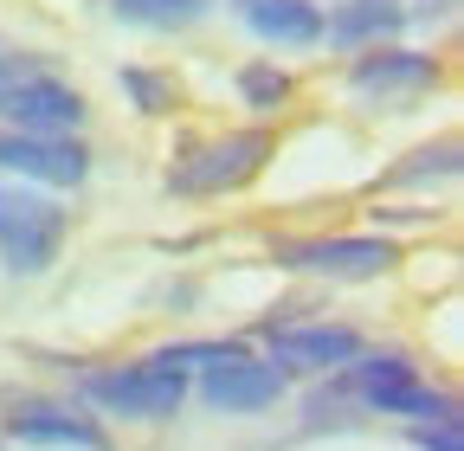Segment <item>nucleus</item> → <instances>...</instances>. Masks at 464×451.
<instances>
[{
    "label": "nucleus",
    "mask_w": 464,
    "mask_h": 451,
    "mask_svg": "<svg viewBox=\"0 0 464 451\" xmlns=\"http://www.w3.org/2000/svg\"><path fill=\"white\" fill-rule=\"evenodd\" d=\"M0 168L33 187H78L91 175V155L72 136H20V130H0Z\"/></svg>",
    "instance_id": "obj_8"
},
{
    "label": "nucleus",
    "mask_w": 464,
    "mask_h": 451,
    "mask_svg": "<svg viewBox=\"0 0 464 451\" xmlns=\"http://www.w3.org/2000/svg\"><path fill=\"white\" fill-rule=\"evenodd\" d=\"M239 14L265 45H316L323 39V7L316 0H232Z\"/></svg>",
    "instance_id": "obj_11"
},
{
    "label": "nucleus",
    "mask_w": 464,
    "mask_h": 451,
    "mask_svg": "<svg viewBox=\"0 0 464 451\" xmlns=\"http://www.w3.org/2000/svg\"><path fill=\"white\" fill-rule=\"evenodd\" d=\"M329 393L348 407H362V413H400V419H432V413L451 407L406 355H355L348 368H335Z\"/></svg>",
    "instance_id": "obj_1"
},
{
    "label": "nucleus",
    "mask_w": 464,
    "mask_h": 451,
    "mask_svg": "<svg viewBox=\"0 0 464 451\" xmlns=\"http://www.w3.org/2000/svg\"><path fill=\"white\" fill-rule=\"evenodd\" d=\"M348 84L355 97H381V103H406L439 84V59L426 52H400V45H368L355 65H348Z\"/></svg>",
    "instance_id": "obj_9"
},
{
    "label": "nucleus",
    "mask_w": 464,
    "mask_h": 451,
    "mask_svg": "<svg viewBox=\"0 0 464 451\" xmlns=\"http://www.w3.org/2000/svg\"><path fill=\"white\" fill-rule=\"evenodd\" d=\"M7 432H14L20 445H52V451H110V438H103L97 419H84V413H72V407H52V400L14 407V413H7Z\"/></svg>",
    "instance_id": "obj_10"
},
{
    "label": "nucleus",
    "mask_w": 464,
    "mask_h": 451,
    "mask_svg": "<svg viewBox=\"0 0 464 451\" xmlns=\"http://www.w3.org/2000/svg\"><path fill=\"white\" fill-rule=\"evenodd\" d=\"M265 161H271V136L265 130H232V136L194 142L181 161L168 168V194H188V200L232 194V187H246Z\"/></svg>",
    "instance_id": "obj_3"
},
{
    "label": "nucleus",
    "mask_w": 464,
    "mask_h": 451,
    "mask_svg": "<svg viewBox=\"0 0 464 451\" xmlns=\"http://www.w3.org/2000/svg\"><path fill=\"white\" fill-rule=\"evenodd\" d=\"M265 342H271L277 374H329V368H348L362 355V335L348 322H310V316L265 322Z\"/></svg>",
    "instance_id": "obj_6"
},
{
    "label": "nucleus",
    "mask_w": 464,
    "mask_h": 451,
    "mask_svg": "<svg viewBox=\"0 0 464 451\" xmlns=\"http://www.w3.org/2000/svg\"><path fill=\"white\" fill-rule=\"evenodd\" d=\"M284 271L304 277H329V284H362V277H381L393 264V239L374 233H335V239H277L271 252Z\"/></svg>",
    "instance_id": "obj_5"
},
{
    "label": "nucleus",
    "mask_w": 464,
    "mask_h": 451,
    "mask_svg": "<svg viewBox=\"0 0 464 451\" xmlns=\"http://www.w3.org/2000/svg\"><path fill=\"white\" fill-rule=\"evenodd\" d=\"M65 206L45 200L39 187L14 181V187H0V264H7L14 277H39L58 245H65Z\"/></svg>",
    "instance_id": "obj_2"
},
{
    "label": "nucleus",
    "mask_w": 464,
    "mask_h": 451,
    "mask_svg": "<svg viewBox=\"0 0 464 451\" xmlns=\"http://www.w3.org/2000/svg\"><path fill=\"white\" fill-rule=\"evenodd\" d=\"M413 168H393L387 187H426V181H451L458 175V142H439V149H420V155H406Z\"/></svg>",
    "instance_id": "obj_15"
},
{
    "label": "nucleus",
    "mask_w": 464,
    "mask_h": 451,
    "mask_svg": "<svg viewBox=\"0 0 464 451\" xmlns=\"http://www.w3.org/2000/svg\"><path fill=\"white\" fill-rule=\"evenodd\" d=\"M413 445H420V451H464V426H458V407H445V413H439L432 426L420 419V426H413Z\"/></svg>",
    "instance_id": "obj_17"
},
{
    "label": "nucleus",
    "mask_w": 464,
    "mask_h": 451,
    "mask_svg": "<svg viewBox=\"0 0 464 451\" xmlns=\"http://www.w3.org/2000/svg\"><path fill=\"white\" fill-rule=\"evenodd\" d=\"M123 91L136 97V110H142V117H168V110L181 103L174 78H161V72H142V65H130V72H123Z\"/></svg>",
    "instance_id": "obj_16"
},
{
    "label": "nucleus",
    "mask_w": 464,
    "mask_h": 451,
    "mask_svg": "<svg viewBox=\"0 0 464 451\" xmlns=\"http://www.w3.org/2000/svg\"><path fill=\"white\" fill-rule=\"evenodd\" d=\"M84 400L103 407L110 419H174L188 400V374L174 368H155V361H130V368H91L84 374Z\"/></svg>",
    "instance_id": "obj_4"
},
{
    "label": "nucleus",
    "mask_w": 464,
    "mask_h": 451,
    "mask_svg": "<svg viewBox=\"0 0 464 451\" xmlns=\"http://www.w3.org/2000/svg\"><path fill=\"white\" fill-rule=\"evenodd\" d=\"M0 59H7V52H0Z\"/></svg>",
    "instance_id": "obj_18"
},
{
    "label": "nucleus",
    "mask_w": 464,
    "mask_h": 451,
    "mask_svg": "<svg viewBox=\"0 0 464 451\" xmlns=\"http://www.w3.org/2000/svg\"><path fill=\"white\" fill-rule=\"evenodd\" d=\"M213 7V0H110V14L116 20H130V26H194L200 14Z\"/></svg>",
    "instance_id": "obj_13"
},
{
    "label": "nucleus",
    "mask_w": 464,
    "mask_h": 451,
    "mask_svg": "<svg viewBox=\"0 0 464 451\" xmlns=\"http://www.w3.org/2000/svg\"><path fill=\"white\" fill-rule=\"evenodd\" d=\"M400 26H406L400 0H342L335 14H323V39H335V45H381Z\"/></svg>",
    "instance_id": "obj_12"
},
{
    "label": "nucleus",
    "mask_w": 464,
    "mask_h": 451,
    "mask_svg": "<svg viewBox=\"0 0 464 451\" xmlns=\"http://www.w3.org/2000/svg\"><path fill=\"white\" fill-rule=\"evenodd\" d=\"M239 97H246V110L271 117V110L290 103V72H277V59H252V65L239 72Z\"/></svg>",
    "instance_id": "obj_14"
},
{
    "label": "nucleus",
    "mask_w": 464,
    "mask_h": 451,
    "mask_svg": "<svg viewBox=\"0 0 464 451\" xmlns=\"http://www.w3.org/2000/svg\"><path fill=\"white\" fill-rule=\"evenodd\" d=\"M284 387H290V374H277L271 361H258L246 349H232V355L200 368V400L213 413H265V407L284 400Z\"/></svg>",
    "instance_id": "obj_7"
}]
</instances>
